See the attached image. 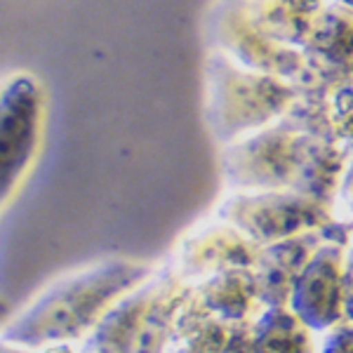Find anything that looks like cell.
<instances>
[{
    "instance_id": "cell-1",
    "label": "cell",
    "mask_w": 353,
    "mask_h": 353,
    "mask_svg": "<svg viewBox=\"0 0 353 353\" xmlns=\"http://www.w3.org/2000/svg\"><path fill=\"white\" fill-rule=\"evenodd\" d=\"M139 278V269L109 261L66 278L43 294L3 332V339L26 349L71 344L99 325L118 294Z\"/></svg>"
},
{
    "instance_id": "cell-2",
    "label": "cell",
    "mask_w": 353,
    "mask_h": 353,
    "mask_svg": "<svg viewBox=\"0 0 353 353\" xmlns=\"http://www.w3.org/2000/svg\"><path fill=\"white\" fill-rule=\"evenodd\" d=\"M41 125V99L33 83L21 81L0 97V208L12 198L31 163Z\"/></svg>"
},
{
    "instance_id": "cell-3",
    "label": "cell",
    "mask_w": 353,
    "mask_h": 353,
    "mask_svg": "<svg viewBox=\"0 0 353 353\" xmlns=\"http://www.w3.org/2000/svg\"><path fill=\"white\" fill-rule=\"evenodd\" d=\"M41 353H83V351H78L76 346H71V344H50V346H43Z\"/></svg>"
},
{
    "instance_id": "cell-4",
    "label": "cell",
    "mask_w": 353,
    "mask_h": 353,
    "mask_svg": "<svg viewBox=\"0 0 353 353\" xmlns=\"http://www.w3.org/2000/svg\"><path fill=\"white\" fill-rule=\"evenodd\" d=\"M0 353H33L31 349L26 346H19V344H10V341H0Z\"/></svg>"
},
{
    "instance_id": "cell-5",
    "label": "cell",
    "mask_w": 353,
    "mask_h": 353,
    "mask_svg": "<svg viewBox=\"0 0 353 353\" xmlns=\"http://www.w3.org/2000/svg\"><path fill=\"white\" fill-rule=\"evenodd\" d=\"M5 316H8V304H5V301H0V323L5 321Z\"/></svg>"
}]
</instances>
